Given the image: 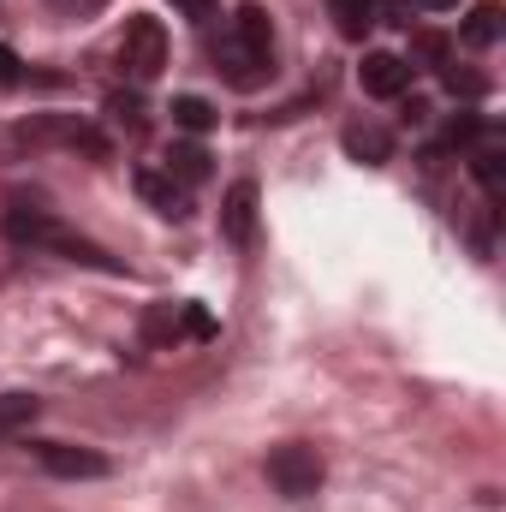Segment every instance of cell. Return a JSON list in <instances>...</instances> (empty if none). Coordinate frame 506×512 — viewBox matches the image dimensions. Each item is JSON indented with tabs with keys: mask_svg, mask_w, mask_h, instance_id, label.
Returning a JSON list of instances; mask_svg holds the SVG:
<instances>
[{
	"mask_svg": "<svg viewBox=\"0 0 506 512\" xmlns=\"http://www.w3.org/2000/svg\"><path fill=\"white\" fill-rule=\"evenodd\" d=\"M233 42L251 54L256 66H274V30H268V12H262L256 0L239 6V18H233Z\"/></svg>",
	"mask_w": 506,
	"mask_h": 512,
	"instance_id": "8",
	"label": "cell"
},
{
	"mask_svg": "<svg viewBox=\"0 0 506 512\" xmlns=\"http://www.w3.org/2000/svg\"><path fill=\"white\" fill-rule=\"evenodd\" d=\"M340 143H346V155H352V161H364V167H381V161L393 155V137H387L381 126H346Z\"/></svg>",
	"mask_w": 506,
	"mask_h": 512,
	"instance_id": "10",
	"label": "cell"
},
{
	"mask_svg": "<svg viewBox=\"0 0 506 512\" xmlns=\"http://www.w3.org/2000/svg\"><path fill=\"white\" fill-rule=\"evenodd\" d=\"M120 66H126L137 84L161 78V66H167V30H161V18H149V12H137V18H131L126 42H120Z\"/></svg>",
	"mask_w": 506,
	"mask_h": 512,
	"instance_id": "3",
	"label": "cell"
},
{
	"mask_svg": "<svg viewBox=\"0 0 506 512\" xmlns=\"http://www.w3.org/2000/svg\"><path fill=\"white\" fill-rule=\"evenodd\" d=\"M36 411H42V399H36V393H0V435L30 429V423H36Z\"/></svg>",
	"mask_w": 506,
	"mask_h": 512,
	"instance_id": "15",
	"label": "cell"
},
{
	"mask_svg": "<svg viewBox=\"0 0 506 512\" xmlns=\"http://www.w3.org/2000/svg\"><path fill=\"white\" fill-rule=\"evenodd\" d=\"M215 120H221V114H215L203 96H173V126H179V131H191V137H197V131H215Z\"/></svg>",
	"mask_w": 506,
	"mask_h": 512,
	"instance_id": "16",
	"label": "cell"
},
{
	"mask_svg": "<svg viewBox=\"0 0 506 512\" xmlns=\"http://www.w3.org/2000/svg\"><path fill=\"white\" fill-rule=\"evenodd\" d=\"M167 173H173L179 185H203L215 167H209V149H203V143H173V149H167Z\"/></svg>",
	"mask_w": 506,
	"mask_h": 512,
	"instance_id": "11",
	"label": "cell"
},
{
	"mask_svg": "<svg viewBox=\"0 0 506 512\" xmlns=\"http://www.w3.org/2000/svg\"><path fill=\"white\" fill-rule=\"evenodd\" d=\"M447 90L453 96H483V78L477 72H447Z\"/></svg>",
	"mask_w": 506,
	"mask_h": 512,
	"instance_id": "21",
	"label": "cell"
},
{
	"mask_svg": "<svg viewBox=\"0 0 506 512\" xmlns=\"http://www.w3.org/2000/svg\"><path fill=\"white\" fill-rule=\"evenodd\" d=\"M12 137L18 143H72L84 155H108V137L96 126H84V120H72V114H30V120L12 126Z\"/></svg>",
	"mask_w": 506,
	"mask_h": 512,
	"instance_id": "4",
	"label": "cell"
},
{
	"mask_svg": "<svg viewBox=\"0 0 506 512\" xmlns=\"http://www.w3.org/2000/svg\"><path fill=\"white\" fill-rule=\"evenodd\" d=\"M173 6H179L185 18H209V12H215V0H173Z\"/></svg>",
	"mask_w": 506,
	"mask_h": 512,
	"instance_id": "24",
	"label": "cell"
},
{
	"mask_svg": "<svg viewBox=\"0 0 506 512\" xmlns=\"http://www.w3.org/2000/svg\"><path fill=\"white\" fill-rule=\"evenodd\" d=\"M221 239L227 245H251L256 239V185L251 179H239L227 191V203H221Z\"/></svg>",
	"mask_w": 506,
	"mask_h": 512,
	"instance_id": "7",
	"label": "cell"
},
{
	"mask_svg": "<svg viewBox=\"0 0 506 512\" xmlns=\"http://www.w3.org/2000/svg\"><path fill=\"white\" fill-rule=\"evenodd\" d=\"M495 36H501V6L495 0H477L471 18H465V30H459V42L465 48H495Z\"/></svg>",
	"mask_w": 506,
	"mask_h": 512,
	"instance_id": "13",
	"label": "cell"
},
{
	"mask_svg": "<svg viewBox=\"0 0 506 512\" xmlns=\"http://www.w3.org/2000/svg\"><path fill=\"white\" fill-rule=\"evenodd\" d=\"M185 334V304H149L143 310V340L149 346H173Z\"/></svg>",
	"mask_w": 506,
	"mask_h": 512,
	"instance_id": "12",
	"label": "cell"
},
{
	"mask_svg": "<svg viewBox=\"0 0 506 512\" xmlns=\"http://www.w3.org/2000/svg\"><path fill=\"white\" fill-rule=\"evenodd\" d=\"M18 78H24V66H18V54H12V48L0 42V90H12Z\"/></svg>",
	"mask_w": 506,
	"mask_h": 512,
	"instance_id": "22",
	"label": "cell"
},
{
	"mask_svg": "<svg viewBox=\"0 0 506 512\" xmlns=\"http://www.w3.org/2000/svg\"><path fill=\"white\" fill-rule=\"evenodd\" d=\"M411 6H423V12H453L459 0H411Z\"/></svg>",
	"mask_w": 506,
	"mask_h": 512,
	"instance_id": "25",
	"label": "cell"
},
{
	"mask_svg": "<svg viewBox=\"0 0 506 512\" xmlns=\"http://www.w3.org/2000/svg\"><path fill=\"white\" fill-rule=\"evenodd\" d=\"M471 173H477V185H483L489 197H501V185H506V155H501V149H477V155H471Z\"/></svg>",
	"mask_w": 506,
	"mask_h": 512,
	"instance_id": "17",
	"label": "cell"
},
{
	"mask_svg": "<svg viewBox=\"0 0 506 512\" xmlns=\"http://www.w3.org/2000/svg\"><path fill=\"white\" fill-rule=\"evenodd\" d=\"M108 114L126 120V126H143V102L137 96H108Z\"/></svg>",
	"mask_w": 506,
	"mask_h": 512,
	"instance_id": "19",
	"label": "cell"
},
{
	"mask_svg": "<svg viewBox=\"0 0 506 512\" xmlns=\"http://www.w3.org/2000/svg\"><path fill=\"white\" fill-rule=\"evenodd\" d=\"M358 84L370 90V96H405V84H411V66L399 60V54H364V66H358Z\"/></svg>",
	"mask_w": 506,
	"mask_h": 512,
	"instance_id": "9",
	"label": "cell"
},
{
	"mask_svg": "<svg viewBox=\"0 0 506 512\" xmlns=\"http://www.w3.org/2000/svg\"><path fill=\"white\" fill-rule=\"evenodd\" d=\"M411 48H417L423 60H447V36H435V30H417V36H411Z\"/></svg>",
	"mask_w": 506,
	"mask_h": 512,
	"instance_id": "20",
	"label": "cell"
},
{
	"mask_svg": "<svg viewBox=\"0 0 506 512\" xmlns=\"http://www.w3.org/2000/svg\"><path fill=\"white\" fill-rule=\"evenodd\" d=\"M328 6H334L340 36H352V42H364V36H370V24H376V0H328Z\"/></svg>",
	"mask_w": 506,
	"mask_h": 512,
	"instance_id": "14",
	"label": "cell"
},
{
	"mask_svg": "<svg viewBox=\"0 0 506 512\" xmlns=\"http://www.w3.org/2000/svg\"><path fill=\"white\" fill-rule=\"evenodd\" d=\"M477 131H483L477 114H453V120H447V137H441V149H465V143H477Z\"/></svg>",
	"mask_w": 506,
	"mask_h": 512,
	"instance_id": "18",
	"label": "cell"
},
{
	"mask_svg": "<svg viewBox=\"0 0 506 512\" xmlns=\"http://www.w3.org/2000/svg\"><path fill=\"white\" fill-rule=\"evenodd\" d=\"M268 483L286 495V501H310L322 489V453L304 447V441H286L268 453Z\"/></svg>",
	"mask_w": 506,
	"mask_h": 512,
	"instance_id": "2",
	"label": "cell"
},
{
	"mask_svg": "<svg viewBox=\"0 0 506 512\" xmlns=\"http://www.w3.org/2000/svg\"><path fill=\"white\" fill-rule=\"evenodd\" d=\"M102 0H54V12H66V18H84V12H96Z\"/></svg>",
	"mask_w": 506,
	"mask_h": 512,
	"instance_id": "23",
	"label": "cell"
},
{
	"mask_svg": "<svg viewBox=\"0 0 506 512\" xmlns=\"http://www.w3.org/2000/svg\"><path fill=\"white\" fill-rule=\"evenodd\" d=\"M36 459H42V471L48 477H108V459L96 453V447H66V441H42L36 447Z\"/></svg>",
	"mask_w": 506,
	"mask_h": 512,
	"instance_id": "5",
	"label": "cell"
},
{
	"mask_svg": "<svg viewBox=\"0 0 506 512\" xmlns=\"http://www.w3.org/2000/svg\"><path fill=\"white\" fill-rule=\"evenodd\" d=\"M6 239L12 245H30V251H54V256H66V262H84V268H120L114 256L102 251V245H90V239H78L66 221H54L48 209H6Z\"/></svg>",
	"mask_w": 506,
	"mask_h": 512,
	"instance_id": "1",
	"label": "cell"
},
{
	"mask_svg": "<svg viewBox=\"0 0 506 512\" xmlns=\"http://www.w3.org/2000/svg\"><path fill=\"white\" fill-rule=\"evenodd\" d=\"M137 197L155 209V215H167V221H185L191 215V203H185V185L173 179V173H155V167H137Z\"/></svg>",
	"mask_w": 506,
	"mask_h": 512,
	"instance_id": "6",
	"label": "cell"
}]
</instances>
